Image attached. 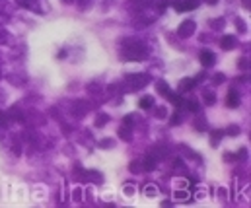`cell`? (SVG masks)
Returning <instances> with one entry per match:
<instances>
[{
    "label": "cell",
    "mask_w": 251,
    "mask_h": 208,
    "mask_svg": "<svg viewBox=\"0 0 251 208\" xmlns=\"http://www.w3.org/2000/svg\"><path fill=\"white\" fill-rule=\"evenodd\" d=\"M121 59L126 63H140L148 57V47L140 39H123L119 45Z\"/></svg>",
    "instance_id": "6da1fadb"
},
{
    "label": "cell",
    "mask_w": 251,
    "mask_h": 208,
    "mask_svg": "<svg viewBox=\"0 0 251 208\" xmlns=\"http://www.w3.org/2000/svg\"><path fill=\"white\" fill-rule=\"evenodd\" d=\"M148 84H150V76L148 74L132 72V74H126L123 78V92H138V90L146 88Z\"/></svg>",
    "instance_id": "7a4b0ae2"
},
{
    "label": "cell",
    "mask_w": 251,
    "mask_h": 208,
    "mask_svg": "<svg viewBox=\"0 0 251 208\" xmlns=\"http://www.w3.org/2000/svg\"><path fill=\"white\" fill-rule=\"evenodd\" d=\"M74 177L78 181H86V183H96V185H101L103 183V175L100 171H94V169H84L82 165H76L74 167Z\"/></svg>",
    "instance_id": "3957f363"
},
{
    "label": "cell",
    "mask_w": 251,
    "mask_h": 208,
    "mask_svg": "<svg viewBox=\"0 0 251 208\" xmlns=\"http://www.w3.org/2000/svg\"><path fill=\"white\" fill-rule=\"evenodd\" d=\"M195 29H197V23H195L193 20H185V22H181V25L177 27V35H179L181 39H187V37H191V35L195 33Z\"/></svg>",
    "instance_id": "277c9868"
},
{
    "label": "cell",
    "mask_w": 251,
    "mask_h": 208,
    "mask_svg": "<svg viewBox=\"0 0 251 208\" xmlns=\"http://www.w3.org/2000/svg\"><path fill=\"white\" fill-rule=\"evenodd\" d=\"M90 109H92V105H90L88 101H74V103H72V107H70V113H72L74 117H78V119H80V117H84Z\"/></svg>",
    "instance_id": "5b68a950"
},
{
    "label": "cell",
    "mask_w": 251,
    "mask_h": 208,
    "mask_svg": "<svg viewBox=\"0 0 251 208\" xmlns=\"http://www.w3.org/2000/svg\"><path fill=\"white\" fill-rule=\"evenodd\" d=\"M199 61H201V65H202V67L210 69V67H214V65H216V55H214L212 51H208V49H202V51L199 53Z\"/></svg>",
    "instance_id": "8992f818"
},
{
    "label": "cell",
    "mask_w": 251,
    "mask_h": 208,
    "mask_svg": "<svg viewBox=\"0 0 251 208\" xmlns=\"http://www.w3.org/2000/svg\"><path fill=\"white\" fill-rule=\"evenodd\" d=\"M158 162H160V160H158L152 152H148V154L144 156V160L140 162V165H142V169H144V171H154V169L158 167Z\"/></svg>",
    "instance_id": "52a82bcc"
},
{
    "label": "cell",
    "mask_w": 251,
    "mask_h": 208,
    "mask_svg": "<svg viewBox=\"0 0 251 208\" xmlns=\"http://www.w3.org/2000/svg\"><path fill=\"white\" fill-rule=\"evenodd\" d=\"M226 105H228L230 109L240 107V92H238L236 88H230V92H228V95H226Z\"/></svg>",
    "instance_id": "ba28073f"
},
{
    "label": "cell",
    "mask_w": 251,
    "mask_h": 208,
    "mask_svg": "<svg viewBox=\"0 0 251 208\" xmlns=\"http://www.w3.org/2000/svg\"><path fill=\"white\" fill-rule=\"evenodd\" d=\"M220 47H222L224 51H232V49L238 47V39H236L234 35H224V37L220 39Z\"/></svg>",
    "instance_id": "9c48e42d"
},
{
    "label": "cell",
    "mask_w": 251,
    "mask_h": 208,
    "mask_svg": "<svg viewBox=\"0 0 251 208\" xmlns=\"http://www.w3.org/2000/svg\"><path fill=\"white\" fill-rule=\"evenodd\" d=\"M195 86H197V80L195 78H183L177 88H179V93H185V92H191Z\"/></svg>",
    "instance_id": "30bf717a"
},
{
    "label": "cell",
    "mask_w": 251,
    "mask_h": 208,
    "mask_svg": "<svg viewBox=\"0 0 251 208\" xmlns=\"http://www.w3.org/2000/svg\"><path fill=\"white\" fill-rule=\"evenodd\" d=\"M246 158H248V150L246 148H242L238 154H226L224 156L226 162H246Z\"/></svg>",
    "instance_id": "8fae6325"
},
{
    "label": "cell",
    "mask_w": 251,
    "mask_h": 208,
    "mask_svg": "<svg viewBox=\"0 0 251 208\" xmlns=\"http://www.w3.org/2000/svg\"><path fill=\"white\" fill-rule=\"evenodd\" d=\"M119 139L125 140V142H130L132 140V127H128V125H121V129H119Z\"/></svg>",
    "instance_id": "7c38bea8"
},
{
    "label": "cell",
    "mask_w": 251,
    "mask_h": 208,
    "mask_svg": "<svg viewBox=\"0 0 251 208\" xmlns=\"http://www.w3.org/2000/svg\"><path fill=\"white\" fill-rule=\"evenodd\" d=\"M222 137H224V131H222V129H216V131H212V133H210V146H212V148H216V146L220 144Z\"/></svg>",
    "instance_id": "4fadbf2b"
},
{
    "label": "cell",
    "mask_w": 251,
    "mask_h": 208,
    "mask_svg": "<svg viewBox=\"0 0 251 208\" xmlns=\"http://www.w3.org/2000/svg\"><path fill=\"white\" fill-rule=\"evenodd\" d=\"M88 90H90V93H94V95H101V93H105V88H101L100 82H90V84H88Z\"/></svg>",
    "instance_id": "5bb4252c"
},
{
    "label": "cell",
    "mask_w": 251,
    "mask_h": 208,
    "mask_svg": "<svg viewBox=\"0 0 251 208\" xmlns=\"http://www.w3.org/2000/svg\"><path fill=\"white\" fill-rule=\"evenodd\" d=\"M152 105H154V97H152V95H144V97H140V101H138V107H140V109H152Z\"/></svg>",
    "instance_id": "9a60e30c"
},
{
    "label": "cell",
    "mask_w": 251,
    "mask_h": 208,
    "mask_svg": "<svg viewBox=\"0 0 251 208\" xmlns=\"http://www.w3.org/2000/svg\"><path fill=\"white\" fill-rule=\"evenodd\" d=\"M181 107L189 109L191 113H199V109H201V105H199L195 99H183V105H181Z\"/></svg>",
    "instance_id": "2e32d148"
},
{
    "label": "cell",
    "mask_w": 251,
    "mask_h": 208,
    "mask_svg": "<svg viewBox=\"0 0 251 208\" xmlns=\"http://www.w3.org/2000/svg\"><path fill=\"white\" fill-rule=\"evenodd\" d=\"M208 23H210V27H212L214 31H222L224 25H226V20H224V18H216V20H210Z\"/></svg>",
    "instance_id": "e0dca14e"
},
{
    "label": "cell",
    "mask_w": 251,
    "mask_h": 208,
    "mask_svg": "<svg viewBox=\"0 0 251 208\" xmlns=\"http://www.w3.org/2000/svg\"><path fill=\"white\" fill-rule=\"evenodd\" d=\"M156 88H158V93H162L164 97H168V95L172 93L170 88H168V84H166L164 80H158V82H156Z\"/></svg>",
    "instance_id": "ac0fdd59"
},
{
    "label": "cell",
    "mask_w": 251,
    "mask_h": 208,
    "mask_svg": "<svg viewBox=\"0 0 251 208\" xmlns=\"http://www.w3.org/2000/svg\"><path fill=\"white\" fill-rule=\"evenodd\" d=\"M202 97H204L206 105H212V103L216 101V95H214V92H212V90H208V88H204V90H202Z\"/></svg>",
    "instance_id": "d6986e66"
},
{
    "label": "cell",
    "mask_w": 251,
    "mask_h": 208,
    "mask_svg": "<svg viewBox=\"0 0 251 208\" xmlns=\"http://www.w3.org/2000/svg\"><path fill=\"white\" fill-rule=\"evenodd\" d=\"M107 123H109V117H107L105 113H100L98 119H96V123H94V127H96V129H101V127H105Z\"/></svg>",
    "instance_id": "ffe728a7"
},
{
    "label": "cell",
    "mask_w": 251,
    "mask_h": 208,
    "mask_svg": "<svg viewBox=\"0 0 251 208\" xmlns=\"http://www.w3.org/2000/svg\"><path fill=\"white\" fill-rule=\"evenodd\" d=\"M193 125H195V129H197V131H201V133L208 129V123H206V119H204V117H197Z\"/></svg>",
    "instance_id": "44dd1931"
},
{
    "label": "cell",
    "mask_w": 251,
    "mask_h": 208,
    "mask_svg": "<svg viewBox=\"0 0 251 208\" xmlns=\"http://www.w3.org/2000/svg\"><path fill=\"white\" fill-rule=\"evenodd\" d=\"M8 43H12V35L4 27H0V45H8Z\"/></svg>",
    "instance_id": "7402d4cb"
},
{
    "label": "cell",
    "mask_w": 251,
    "mask_h": 208,
    "mask_svg": "<svg viewBox=\"0 0 251 208\" xmlns=\"http://www.w3.org/2000/svg\"><path fill=\"white\" fill-rule=\"evenodd\" d=\"M8 123H10V119H8V115L0 111V137H2V133L6 131V127H8Z\"/></svg>",
    "instance_id": "603a6c76"
},
{
    "label": "cell",
    "mask_w": 251,
    "mask_h": 208,
    "mask_svg": "<svg viewBox=\"0 0 251 208\" xmlns=\"http://www.w3.org/2000/svg\"><path fill=\"white\" fill-rule=\"evenodd\" d=\"M224 135H228V137H238V135H240V127H238V125H230V127L224 131Z\"/></svg>",
    "instance_id": "cb8c5ba5"
},
{
    "label": "cell",
    "mask_w": 251,
    "mask_h": 208,
    "mask_svg": "<svg viewBox=\"0 0 251 208\" xmlns=\"http://www.w3.org/2000/svg\"><path fill=\"white\" fill-rule=\"evenodd\" d=\"M144 195H146V197H156V195H158V189H156L154 185H146V187H144Z\"/></svg>",
    "instance_id": "d4e9b609"
},
{
    "label": "cell",
    "mask_w": 251,
    "mask_h": 208,
    "mask_svg": "<svg viewBox=\"0 0 251 208\" xmlns=\"http://www.w3.org/2000/svg\"><path fill=\"white\" fill-rule=\"evenodd\" d=\"M236 23H238V31H240V33H246V31H248V27H246V22H244L242 18H236Z\"/></svg>",
    "instance_id": "484cf974"
},
{
    "label": "cell",
    "mask_w": 251,
    "mask_h": 208,
    "mask_svg": "<svg viewBox=\"0 0 251 208\" xmlns=\"http://www.w3.org/2000/svg\"><path fill=\"white\" fill-rule=\"evenodd\" d=\"M154 113H156L158 119H166V117H168V109H166V107H158Z\"/></svg>",
    "instance_id": "4316f807"
},
{
    "label": "cell",
    "mask_w": 251,
    "mask_h": 208,
    "mask_svg": "<svg viewBox=\"0 0 251 208\" xmlns=\"http://www.w3.org/2000/svg\"><path fill=\"white\" fill-rule=\"evenodd\" d=\"M189 197L191 195H189L187 191H176V199L177 201H189Z\"/></svg>",
    "instance_id": "83f0119b"
},
{
    "label": "cell",
    "mask_w": 251,
    "mask_h": 208,
    "mask_svg": "<svg viewBox=\"0 0 251 208\" xmlns=\"http://www.w3.org/2000/svg\"><path fill=\"white\" fill-rule=\"evenodd\" d=\"M100 146L101 148H113L115 146V140H111V139H103L101 142H100Z\"/></svg>",
    "instance_id": "f1b7e54d"
},
{
    "label": "cell",
    "mask_w": 251,
    "mask_h": 208,
    "mask_svg": "<svg viewBox=\"0 0 251 208\" xmlns=\"http://www.w3.org/2000/svg\"><path fill=\"white\" fill-rule=\"evenodd\" d=\"M130 171H132V173H138V171H142V165H140V162H132V163H130Z\"/></svg>",
    "instance_id": "f546056e"
},
{
    "label": "cell",
    "mask_w": 251,
    "mask_h": 208,
    "mask_svg": "<svg viewBox=\"0 0 251 208\" xmlns=\"http://www.w3.org/2000/svg\"><path fill=\"white\" fill-rule=\"evenodd\" d=\"M82 195H84V191H82L80 187L72 191V197H74V201H82Z\"/></svg>",
    "instance_id": "4dcf8cb0"
},
{
    "label": "cell",
    "mask_w": 251,
    "mask_h": 208,
    "mask_svg": "<svg viewBox=\"0 0 251 208\" xmlns=\"http://www.w3.org/2000/svg\"><path fill=\"white\" fill-rule=\"evenodd\" d=\"M179 123H181V113L177 111V113L172 117V125H179Z\"/></svg>",
    "instance_id": "1f68e13d"
},
{
    "label": "cell",
    "mask_w": 251,
    "mask_h": 208,
    "mask_svg": "<svg viewBox=\"0 0 251 208\" xmlns=\"http://www.w3.org/2000/svg\"><path fill=\"white\" fill-rule=\"evenodd\" d=\"M204 195H206V189H197L195 191V199H204Z\"/></svg>",
    "instance_id": "d6a6232c"
},
{
    "label": "cell",
    "mask_w": 251,
    "mask_h": 208,
    "mask_svg": "<svg viewBox=\"0 0 251 208\" xmlns=\"http://www.w3.org/2000/svg\"><path fill=\"white\" fill-rule=\"evenodd\" d=\"M123 193H126V195H134V187L128 183V185H125V187H123Z\"/></svg>",
    "instance_id": "836d02e7"
},
{
    "label": "cell",
    "mask_w": 251,
    "mask_h": 208,
    "mask_svg": "<svg viewBox=\"0 0 251 208\" xmlns=\"http://www.w3.org/2000/svg\"><path fill=\"white\" fill-rule=\"evenodd\" d=\"M224 80H226V78H224V76H222V74H216V76H214V78H212V82H214V84H222V82H224Z\"/></svg>",
    "instance_id": "e575fe53"
},
{
    "label": "cell",
    "mask_w": 251,
    "mask_h": 208,
    "mask_svg": "<svg viewBox=\"0 0 251 208\" xmlns=\"http://www.w3.org/2000/svg\"><path fill=\"white\" fill-rule=\"evenodd\" d=\"M240 69L242 70L248 69V59H242V61H240Z\"/></svg>",
    "instance_id": "d590c367"
},
{
    "label": "cell",
    "mask_w": 251,
    "mask_h": 208,
    "mask_svg": "<svg viewBox=\"0 0 251 208\" xmlns=\"http://www.w3.org/2000/svg\"><path fill=\"white\" fill-rule=\"evenodd\" d=\"M88 2H90V0H78L80 6H88Z\"/></svg>",
    "instance_id": "8d00e7d4"
},
{
    "label": "cell",
    "mask_w": 251,
    "mask_h": 208,
    "mask_svg": "<svg viewBox=\"0 0 251 208\" xmlns=\"http://www.w3.org/2000/svg\"><path fill=\"white\" fill-rule=\"evenodd\" d=\"M206 2H208V4H216L218 0H206Z\"/></svg>",
    "instance_id": "74e56055"
},
{
    "label": "cell",
    "mask_w": 251,
    "mask_h": 208,
    "mask_svg": "<svg viewBox=\"0 0 251 208\" xmlns=\"http://www.w3.org/2000/svg\"><path fill=\"white\" fill-rule=\"evenodd\" d=\"M63 2H66V4H72V2H74V0H63Z\"/></svg>",
    "instance_id": "f35d334b"
}]
</instances>
